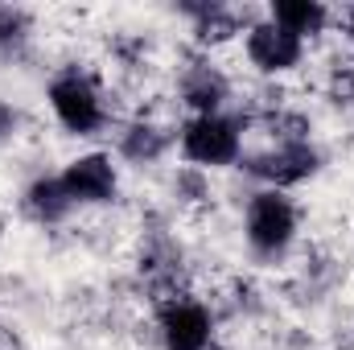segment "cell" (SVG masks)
I'll return each instance as SVG.
<instances>
[{
	"mask_svg": "<svg viewBox=\"0 0 354 350\" xmlns=\"http://www.w3.org/2000/svg\"><path fill=\"white\" fill-rule=\"evenodd\" d=\"M62 185L75 198V206L79 202H111L115 198V165L103 153H87V157H79V161L66 165Z\"/></svg>",
	"mask_w": 354,
	"mask_h": 350,
	"instance_id": "7",
	"label": "cell"
},
{
	"mask_svg": "<svg viewBox=\"0 0 354 350\" xmlns=\"http://www.w3.org/2000/svg\"><path fill=\"white\" fill-rule=\"evenodd\" d=\"M210 313L198 301H169L161 309V342L165 350H206L210 347Z\"/></svg>",
	"mask_w": 354,
	"mask_h": 350,
	"instance_id": "6",
	"label": "cell"
},
{
	"mask_svg": "<svg viewBox=\"0 0 354 350\" xmlns=\"http://www.w3.org/2000/svg\"><path fill=\"white\" fill-rule=\"evenodd\" d=\"M29 33V17L21 8H0V46H21Z\"/></svg>",
	"mask_w": 354,
	"mask_h": 350,
	"instance_id": "12",
	"label": "cell"
},
{
	"mask_svg": "<svg viewBox=\"0 0 354 350\" xmlns=\"http://www.w3.org/2000/svg\"><path fill=\"white\" fill-rule=\"evenodd\" d=\"M227 79L210 66V62H194L189 71H185V79H181V99L198 111V116H218V107L227 103Z\"/></svg>",
	"mask_w": 354,
	"mask_h": 350,
	"instance_id": "8",
	"label": "cell"
},
{
	"mask_svg": "<svg viewBox=\"0 0 354 350\" xmlns=\"http://www.w3.org/2000/svg\"><path fill=\"white\" fill-rule=\"evenodd\" d=\"M301 54H305V42L292 37V33H284V29L272 25V21H260V25L248 29V58H252V66L264 71V75H284V71H292V66L301 62Z\"/></svg>",
	"mask_w": 354,
	"mask_h": 350,
	"instance_id": "5",
	"label": "cell"
},
{
	"mask_svg": "<svg viewBox=\"0 0 354 350\" xmlns=\"http://www.w3.org/2000/svg\"><path fill=\"white\" fill-rule=\"evenodd\" d=\"M177 194H189L185 202H198V198H206V181L198 169H181L177 174Z\"/></svg>",
	"mask_w": 354,
	"mask_h": 350,
	"instance_id": "13",
	"label": "cell"
},
{
	"mask_svg": "<svg viewBox=\"0 0 354 350\" xmlns=\"http://www.w3.org/2000/svg\"><path fill=\"white\" fill-rule=\"evenodd\" d=\"M50 107H54L58 124H62L66 132H75V136L99 132L103 120H107L95 83H91L87 75H79V71H66V75H58V79L50 83Z\"/></svg>",
	"mask_w": 354,
	"mask_h": 350,
	"instance_id": "2",
	"label": "cell"
},
{
	"mask_svg": "<svg viewBox=\"0 0 354 350\" xmlns=\"http://www.w3.org/2000/svg\"><path fill=\"white\" fill-rule=\"evenodd\" d=\"M322 157L309 140H292V145H276L268 153H256L248 161V174H256L260 181H268L272 190H284V185H297L305 177L317 174Z\"/></svg>",
	"mask_w": 354,
	"mask_h": 350,
	"instance_id": "4",
	"label": "cell"
},
{
	"mask_svg": "<svg viewBox=\"0 0 354 350\" xmlns=\"http://www.w3.org/2000/svg\"><path fill=\"white\" fill-rule=\"evenodd\" d=\"M268 21L272 25H280L284 33H292V37H313V33H322L326 29V21H330V8L326 4H317V0H276L272 4V12H268Z\"/></svg>",
	"mask_w": 354,
	"mask_h": 350,
	"instance_id": "9",
	"label": "cell"
},
{
	"mask_svg": "<svg viewBox=\"0 0 354 350\" xmlns=\"http://www.w3.org/2000/svg\"><path fill=\"white\" fill-rule=\"evenodd\" d=\"M243 231H248V243H252L256 256L276 260V256L292 243V235H297V206H292L280 190H260V194L248 202V223H243Z\"/></svg>",
	"mask_w": 354,
	"mask_h": 350,
	"instance_id": "1",
	"label": "cell"
},
{
	"mask_svg": "<svg viewBox=\"0 0 354 350\" xmlns=\"http://www.w3.org/2000/svg\"><path fill=\"white\" fill-rule=\"evenodd\" d=\"M181 153L198 169H218L239 157V124L227 116H194L181 128Z\"/></svg>",
	"mask_w": 354,
	"mask_h": 350,
	"instance_id": "3",
	"label": "cell"
},
{
	"mask_svg": "<svg viewBox=\"0 0 354 350\" xmlns=\"http://www.w3.org/2000/svg\"><path fill=\"white\" fill-rule=\"evenodd\" d=\"M12 128H17V111L0 99V140H4V136H12Z\"/></svg>",
	"mask_w": 354,
	"mask_h": 350,
	"instance_id": "14",
	"label": "cell"
},
{
	"mask_svg": "<svg viewBox=\"0 0 354 350\" xmlns=\"http://www.w3.org/2000/svg\"><path fill=\"white\" fill-rule=\"evenodd\" d=\"M25 210H29L37 223L54 227V223H62V219L75 210V198L66 194L62 177H37V181L25 190Z\"/></svg>",
	"mask_w": 354,
	"mask_h": 350,
	"instance_id": "10",
	"label": "cell"
},
{
	"mask_svg": "<svg viewBox=\"0 0 354 350\" xmlns=\"http://www.w3.org/2000/svg\"><path fill=\"white\" fill-rule=\"evenodd\" d=\"M165 149H169V136H165L157 124H132V128L124 132V140H120V153H124L128 161H136V165L161 161Z\"/></svg>",
	"mask_w": 354,
	"mask_h": 350,
	"instance_id": "11",
	"label": "cell"
}]
</instances>
